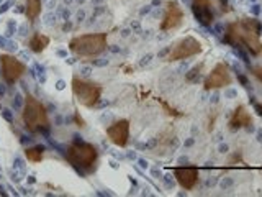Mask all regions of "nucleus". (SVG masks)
<instances>
[{"mask_svg": "<svg viewBox=\"0 0 262 197\" xmlns=\"http://www.w3.org/2000/svg\"><path fill=\"white\" fill-rule=\"evenodd\" d=\"M262 23L257 18H241L226 26L224 41L233 48L246 49L252 56L262 54Z\"/></svg>", "mask_w": 262, "mask_h": 197, "instance_id": "1", "label": "nucleus"}, {"mask_svg": "<svg viewBox=\"0 0 262 197\" xmlns=\"http://www.w3.org/2000/svg\"><path fill=\"white\" fill-rule=\"evenodd\" d=\"M21 119H23L25 127L30 131H33V133L46 131L49 128V119L45 105L36 97H33L31 94H26L25 96V107H23V114H21Z\"/></svg>", "mask_w": 262, "mask_h": 197, "instance_id": "2", "label": "nucleus"}, {"mask_svg": "<svg viewBox=\"0 0 262 197\" xmlns=\"http://www.w3.org/2000/svg\"><path fill=\"white\" fill-rule=\"evenodd\" d=\"M69 49L76 56L93 58L102 54L107 49V35L105 33H89L76 36L69 41Z\"/></svg>", "mask_w": 262, "mask_h": 197, "instance_id": "3", "label": "nucleus"}, {"mask_svg": "<svg viewBox=\"0 0 262 197\" xmlns=\"http://www.w3.org/2000/svg\"><path fill=\"white\" fill-rule=\"evenodd\" d=\"M68 159L71 164H74L76 167H81V170H90L93 164L97 163L99 153L97 148L93 147L92 143H72L68 148Z\"/></svg>", "mask_w": 262, "mask_h": 197, "instance_id": "4", "label": "nucleus"}, {"mask_svg": "<svg viewBox=\"0 0 262 197\" xmlns=\"http://www.w3.org/2000/svg\"><path fill=\"white\" fill-rule=\"evenodd\" d=\"M72 92H74L79 104H82L87 108H92L99 104L104 89H102V86L95 82H89V81H84V79L74 77L72 79Z\"/></svg>", "mask_w": 262, "mask_h": 197, "instance_id": "5", "label": "nucleus"}, {"mask_svg": "<svg viewBox=\"0 0 262 197\" xmlns=\"http://www.w3.org/2000/svg\"><path fill=\"white\" fill-rule=\"evenodd\" d=\"M202 51H203V46L199 40L193 38V36H184V38H180L167 49L166 61L174 63V61L188 60V58L200 54Z\"/></svg>", "mask_w": 262, "mask_h": 197, "instance_id": "6", "label": "nucleus"}, {"mask_svg": "<svg viewBox=\"0 0 262 197\" xmlns=\"http://www.w3.org/2000/svg\"><path fill=\"white\" fill-rule=\"evenodd\" d=\"M233 84V74L231 69L226 63H218L215 68L210 71V74L203 81V87L205 91H215V89H223Z\"/></svg>", "mask_w": 262, "mask_h": 197, "instance_id": "7", "label": "nucleus"}, {"mask_svg": "<svg viewBox=\"0 0 262 197\" xmlns=\"http://www.w3.org/2000/svg\"><path fill=\"white\" fill-rule=\"evenodd\" d=\"M0 66H2V76L5 82L9 84H15L26 72V66L10 54H0Z\"/></svg>", "mask_w": 262, "mask_h": 197, "instance_id": "8", "label": "nucleus"}, {"mask_svg": "<svg viewBox=\"0 0 262 197\" xmlns=\"http://www.w3.org/2000/svg\"><path fill=\"white\" fill-rule=\"evenodd\" d=\"M182 21H184V10H182V7L176 0H169V2L166 4L164 17L161 21V30L162 32L176 30V28L182 25Z\"/></svg>", "mask_w": 262, "mask_h": 197, "instance_id": "9", "label": "nucleus"}, {"mask_svg": "<svg viewBox=\"0 0 262 197\" xmlns=\"http://www.w3.org/2000/svg\"><path fill=\"white\" fill-rule=\"evenodd\" d=\"M174 178H176L180 187L187 189V191H192L196 186V182H199L200 171L195 166H180L174 170Z\"/></svg>", "mask_w": 262, "mask_h": 197, "instance_id": "10", "label": "nucleus"}, {"mask_svg": "<svg viewBox=\"0 0 262 197\" xmlns=\"http://www.w3.org/2000/svg\"><path fill=\"white\" fill-rule=\"evenodd\" d=\"M107 136L116 147H126L129 140V122L128 120H118L113 125L107 128Z\"/></svg>", "mask_w": 262, "mask_h": 197, "instance_id": "11", "label": "nucleus"}, {"mask_svg": "<svg viewBox=\"0 0 262 197\" xmlns=\"http://www.w3.org/2000/svg\"><path fill=\"white\" fill-rule=\"evenodd\" d=\"M192 13L195 20L202 26H212L213 23V12H212V2L210 0H192Z\"/></svg>", "mask_w": 262, "mask_h": 197, "instance_id": "12", "label": "nucleus"}, {"mask_svg": "<svg viewBox=\"0 0 262 197\" xmlns=\"http://www.w3.org/2000/svg\"><path fill=\"white\" fill-rule=\"evenodd\" d=\"M254 122L249 110L244 105H238L235 108V112L231 114V119L228 122V127L231 131H236L239 128H252Z\"/></svg>", "mask_w": 262, "mask_h": 197, "instance_id": "13", "label": "nucleus"}, {"mask_svg": "<svg viewBox=\"0 0 262 197\" xmlns=\"http://www.w3.org/2000/svg\"><path fill=\"white\" fill-rule=\"evenodd\" d=\"M28 46L33 51V53H43L49 46V36L43 33H35L30 41H28Z\"/></svg>", "mask_w": 262, "mask_h": 197, "instance_id": "14", "label": "nucleus"}, {"mask_svg": "<svg viewBox=\"0 0 262 197\" xmlns=\"http://www.w3.org/2000/svg\"><path fill=\"white\" fill-rule=\"evenodd\" d=\"M26 18L30 21H35L41 13V0H26Z\"/></svg>", "mask_w": 262, "mask_h": 197, "instance_id": "15", "label": "nucleus"}, {"mask_svg": "<svg viewBox=\"0 0 262 197\" xmlns=\"http://www.w3.org/2000/svg\"><path fill=\"white\" fill-rule=\"evenodd\" d=\"M25 156L30 163H40L43 156H45V148L43 147H33L25 150Z\"/></svg>", "mask_w": 262, "mask_h": 197, "instance_id": "16", "label": "nucleus"}, {"mask_svg": "<svg viewBox=\"0 0 262 197\" xmlns=\"http://www.w3.org/2000/svg\"><path fill=\"white\" fill-rule=\"evenodd\" d=\"M203 68V64H199V66H195V68L190 69V72L187 74V81H190V82H196V79H199V74H200V71Z\"/></svg>", "mask_w": 262, "mask_h": 197, "instance_id": "17", "label": "nucleus"}, {"mask_svg": "<svg viewBox=\"0 0 262 197\" xmlns=\"http://www.w3.org/2000/svg\"><path fill=\"white\" fill-rule=\"evenodd\" d=\"M251 72H252V74L256 76V77L259 79V81L262 82V66H257V68H252Z\"/></svg>", "mask_w": 262, "mask_h": 197, "instance_id": "18", "label": "nucleus"}, {"mask_svg": "<svg viewBox=\"0 0 262 197\" xmlns=\"http://www.w3.org/2000/svg\"><path fill=\"white\" fill-rule=\"evenodd\" d=\"M221 10L223 12H230V5H228V0H221Z\"/></svg>", "mask_w": 262, "mask_h": 197, "instance_id": "19", "label": "nucleus"}, {"mask_svg": "<svg viewBox=\"0 0 262 197\" xmlns=\"http://www.w3.org/2000/svg\"><path fill=\"white\" fill-rule=\"evenodd\" d=\"M238 79H239V82H241L243 86H246V87L249 86V82H247V79H246V77H244L243 74H238Z\"/></svg>", "mask_w": 262, "mask_h": 197, "instance_id": "20", "label": "nucleus"}, {"mask_svg": "<svg viewBox=\"0 0 262 197\" xmlns=\"http://www.w3.org/2000/svg\"><path fill=\"white\" fill-rule=\"evenodd\" d=\"M254 108H256L257 115H260V117H262V104H257V102H254Z\"/></svg>", "mask_w": 262, "mask_h": 197, "instance_id": "21", "label": "nucleus"}, {"mask_svg": "<svg viewBox=\"0 0 262 197\" xmlns=\"http://www.w3.org/2000/svg\"><path fill=\"white\" fill-rule=\"evenodd\" d=\"M231 179H228V181H224V182H221V187H228V186H231Z\"/></svg>", "mask_w": 262, "mask_h": 197, "instance_id": "22", "label": "nucleus"}, {"mask_svg": "<svg viewBox=\"0 0 262 197\" xmlns=\"http://www.w3.org/2000/svg\"><path fill=\"white\" fill-rule=\"evenodd\" d=\"M252 12H254V13H256V15H257V13H259V7H257V5H254V7H252Z\"/></svg>", "mask_w": 262, "mask_h": 197, "instance_id": "23", "label": "nucleus"}, {"mask_svg": "<svg viewBox=\"0 0 262 197\" xmlns=\"http://www.w3.org/2000/svg\"><path fill=\"white\" fill-rule=\"evenodd\" d=\"M228 150V147H226V145H223V147H220V151L221 153H224V151H226Z\"/></svg>", "mask_w": 262, "mask_h": 197, "instance_id": "24", "label": "nucleus"}, {"mask_svg": "<svg viewBox=\"0 0 262 197\" xmlns=\"http://www.w3.org/2000/svg\"><path fill=\"white\" fill-rule=\"evenodd\" d=\"M257 140L262 142V131H259V133H257Z\"/></svg>", "mask_w": 262, "mask_h": 197, "instance_id": "25", "label": "nucleus"}]
</instances>
